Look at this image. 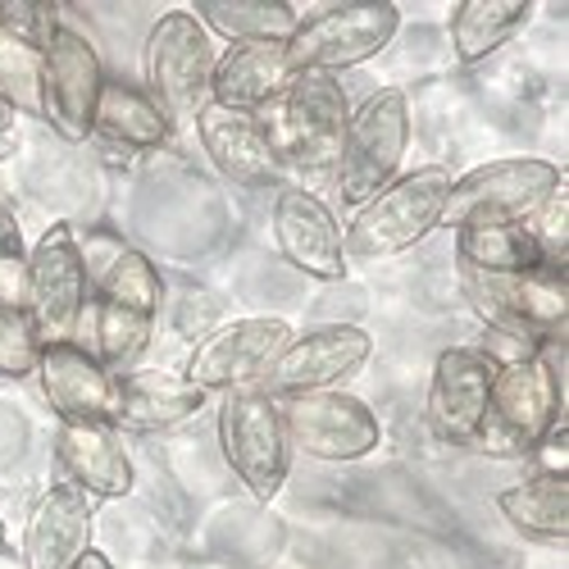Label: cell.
I'll use <instances>...</instances> for the list:
<instances>
[{
	"instance_id": "obj_7",
	"label": "cell",
	"mask_w": 569,
	"mask_h": 569,
	"mask_svg": "<svg viewBox=\"0 0 569 569\" xmlns=\"http://www.w3.org/2000/svg\"><path fill=\"white\" fill-rule=\"evenodd\" d=\"M401 10L388 0H347V6H328L297 23V32L282 41L292 73H342L365 60H373L397 37Z\"/></svg>"
},
{
	"instance_id": "obj_11",
	"label": "cell",
	"mask_w": 569,
	"mask_h": 569,
	"mask_svg": "<svg viewBox=\"0 0 569 569\" xmlns=\"http://www.w3.org/2000/svg\"><path fill=\"white\" fill-rule=\"evenodd\" d=\"M373 342L365 328L356 323H323L310 328V333L292 338L273 356V365L260 373V392L273 401H288V397H310V392H333L338 383L369 360Z\"/></svg>"
},
{
	"instance_id": "obj_24",
	"label": "cell",
	"mask_w": 569,
	"mask_h": 569,
	"mask_svg": "<svg viewBox=\"0 0 569 569\" xmlns=\"http://www.w3.org/2000/svg\"><path fill=\"white\" fill-rule=\"evenodd\" d=\"M529 19H533L529 0H460V6L451 10V19H447L451 51L465 64H479L492 51H501L510 37L525 32Z\"/></svg>"
},
{
	"instance_id": "obj_10",
	"label": "cell",
	"mask_w": 569,
	"mask_h": 569,
	"mask_svg": "<svg viewBox=\"0 0 569 569\" xmlns=\"http://www.w3.org/2000/svg\"><path fill=\"white\" fill-rule=\"evenodd\" d=\"M282 137L273 141L282 169H297L310 182L333 178L342 141H347V91L328 73H297L292 87L282 91Z\"/></svg>"
},
{
	"instance_id": "obj_37",
	"label": "cell",
	"mask_w": 569,
	"mask_h": 569,
	"mask_svg": "<svg viewBox=\"0 0 569 569\" xmlns=\"http://www.w3.org/2000/svg\"><path fill=\"white\" fill-rule=\"evenodd\" d=\"M0 132H14V110L0 106Z\"/></svg>"
},
{
	"instance_id": "obj_26",
	"label": "cell",
	"mask_w": 569,
	"mask_h": 569,
	"mask_svg": "<svg viewBox=\"0 0 569 569\" xmlns=\"http://www.w3.org/2000/svg\"><path fill=\"white\" fill-rule=\"evenodd\" d=\"M197 23L206 32L237 41H288L297 32V10L288 0H197Z\"/></svg>"
},
{
	"instance_id": "obj_35",
	"label": "cell",
	"mask_w": 569,
	"mask_h": 569,
	"mask_svg": "<svg viewBox=\"0 0 569 569\" xmlns=\"http://www.w3.org/2000/svg\"><path fill=\"white\" fill-rule=\"evenodd\" d=\"M69 569H114V565H110V560H106L97 547H87V551H82V556H78Z\"/></svg>"
},
{
	"instance_id": "obj_14",
	"label": "cell",
	"mask_w": 569,
	"mask_h": 569,
	"mask_svg": "<svg viewBox=\"0 0 569 569\" xmlns=\"http://www.w3.org/2000/svg\"><path fill=\"white\" fill-rule=\"evenodd\" d=\"M297 333L288 319H237L206 342H197L187 360V383L201 392H237L260 383V373L273 365V356L288 347Z\"/></svg>"
},
{
	"instance_id": "obj_17",
	"label": "cell",
	"mask_w": 569,
	"mask_h": 569,
	"mask_svg": "<svg viewBox=\"0 0 569 569\" xmlns=\"http://www.w3.org/2000/svg\"><path fill=\"white\" fill-rule=\"evenodd\" d=\"M41 397L51 401L60 423H110L119 415V378L78 342L46 347L37 360Z\"/></svg>"
},
{
	"instance_id": "obj_6",
	"label": "cell",
	"mask_w": 569,
	"mask_h": 569,
	"mask_svg": "<svg viewBox=\"0 0 569 569\" xmlns=\"http://www.w3.org/2000/svg\"><path fill=\"white\" fill-rule=\"evenodd\" d=\"M406 147H410L406 91H397V87L373 91L347 123V141H342V156H338V169H333L338 201L351 206V210L373 201L397 178V169L406 160Z\"/></svg>"
},
{
	"instance_id": "obj_12",
	"label": "cell",
	"mask_w": 569,
	"mask_h": 569,
	"mask_svg": "<svg viewBox=\"0 0 569 569\" xmlns=\"http://www.w3.org/2000/svg\"><path fill=\"white\" fill-rule=\"evenodd\" d=\"M278 415H282V429H288V447L323 465L365 460L378 447V438H383L373 410L360 397L338 392V388L278 401Z\"/></svg>"
},
{
	"instance_id": "obj_31",
	"label": "cell",
	"mask_w": 569,
	"mask_h": 569,
	"mask_svg": "<svg viewBox=\"0 0 569 569\" xmlns=\"http://www.w3.org/2000/svg\"><path fill=\"white\" fill-rule=\"evenodd\" d=\"M37 360H41V342L32 333L23 306H0V373L23 378L37 369Z\"/></svg>"
},
{
	"instance_id": "obj_20",
	"label": "cell",
	"mask_w": 569,
	"mask_h": 569,
	"mask_svg": "<svg viewBox=\"0 0 569 569\" xmlns=\"http://www.w3.org/2000/svg\"><path fill=\"white\" fill-rule=\"evenodd\" d=\"M292 64L282 41H237L214 60L210 78V106L256 114L260 106L282 101V91L292 87Z\"/></svg>"
},
{
	"instance_id": "obj_32",
	"label": "cell",
	"mask_w": 569,
	"mask_h": 569,
	"mask_svg": "<svg viewBox=\"0 0 569 569\" xmlns=\"http://www.w3.org/2000/svg\"><path fill=\"white\" fill-rule=\"evenodd\" d=\"M60 10L56 6H32V0H0V28H10L14 37H23L28 46H37V51H46V41H51L60 32Z\"/></svg>"
},
{
	"instance_id": "obj_1",
	"label": "cell",
	"mask_w": 569,
	"mask_h": 569,
	"mask_svg": "<svg viewBox=\"0 0 569 569\" xmlns=\"http://www.w3.org/2000/svg\"><path fill=\"white\" fill-rule=\"evenodd\" d=\"M447 192H451V173L442 164H423L415 173L392 178L383 192L351 214L342 232V251L360 260H388L419 247L433 228H442Z\"/></svg>"
},
{
	"instance_id": "obj_23",
	"label": "cell",
	"mask_w": 569,
	"mask_h": 569,
	"mask_svg": "<svg viewBox=\"0 0 569 569\" xmlns=\"http://www.w3.org/2000/svg\"><path fill=\"white\" fill-rule=\"evenodd\" d=\"M169 132L173 123L160 114V106L147 91L106 78L97 110H91V137H101L106 147H119V151H156L169 141Z\"/></svg>"
},
{
	"instance_id": "obj_33",
	"label": "cell",
	"mask_w": 569,
	"mask_h": 569,
	"mask_svg": "<svg viewBox=\"0 0 569 569\" xmlns=\"http://www.w3.org/2000/svg\"><path fill=\"white\" fill-rule=\"evenodd\" d=\"M565 447H569V429H565V419H556L551 429L538 438V447L529 451L538 473H565Z\"/></svg>"
},
{
	"instance_id": "obj_28",
	"label": "cell",
	"mask_w": 569,
	"mask_h": 569,
	"mask_svg": "<svg viewBox=\"0 0 569 569\" xmlns=\"http://www.w3.org/2000/svg\"><path fill=\"white\" fill-rule=\"evenodd\" d=\"M515 288V315L529 333L542 342L551 333H565V315H569V282L560 269H529V273H515L510 278Z\"/></svg>"
},
{
	"instance_id": "obj_15",
	"label": "cell",
	"mask_w": 569,
	"mask_h": 569,
	"mask_svg": "<svg viewBox=\"0 0 569 569\" xmlns=\"http://www.w3.org/2000/svg\"><path fill=\"white\" fill-rule=\"evenodd\" d=\"M497 365L483 351L451 347L438 356L433 378H429V429L451 442V447H473L488 415V392H492Z\"/></svg>"
},
{
	"instance_id": "obj_21",
	"label": "cell",
	"mask_w": 569,
	"mask_h": 569,
	"mask_svg": "<svg viewBox=\"0 0 569 569\" xmlns=\"http://www.w3.org/2000/svg\"><path fill=\"white\" fill-rule=\"evenodd\" d=\"M56 460L64 479L97 501H114L132 492V460L110 423H60L56 429Z\"/></svg>"
},
{
	"instance_id": "obj_18",
	"label": "cell",
	"mask_w": 569,
	"mask_h": 569,
	"mask_svg": "<svg viewBox=\"0 0 569 569\" xmlns=\"http://www.w3.org/2000/svg\"><path fill=\"white\" fill-rule=\"evenodd\" d=\"M197 137L210 156V164L237 182V187H278L282 178V160H278V147L269 128L256 119V114H242V110H223V106H206L197 114Z\"/></svg>"
},
{
	"instance_id": "obj_19",
	"label": "cell",
	"mask_w": 569,
	"mask_h": 569,
	"mask_svg": "<svg viewBox=\"0 0 569 569\" xmlns=\"http://www.w3.org/2000/svg\"><path fill=\"white\" fill-rule=\"evenodd\" d=\"M91 519H97V497H87L69 479L51 483L28 519L23 565L28 569H69L91 547Z\"/></svg>"
},
{
	"instance_id": "obj_34",
	"label": "cell",
	"mask_w": 569,
	"mask_h": 569,
	"mask_svg": "<svg viewBox=\"0 0 569 569\" xmlns=\"http://www.w3.org/2000/svg\"><path fill=\"white\" fill-rule=\"evenodd\" d=\"M19 260H23V232L14 214L0 210V264H19Z\"/></svg>"
},
{
	"instance_id": "obj_8",
	"label": "cell",
	"mask_w": 569,
	"mask_h": 569,
	"mask_svg": "<svg viewBox=\"0 0 569 569\" xmlns=\"http://www.w3.org/2000/svg\"><path fill=\"white\" fill-rule=\"evenodd\" d=\"M214 41L197 23L192 10H169L147 37V97L160 106L169 123H197L210 106V78H214Z\"/></svg>"
},
{
	"instance_id": "obj_2",
	"label": "cell",
	"mask_w": 569,
	"mask_h": 569,
	"mask_svg": "<svg viewBox=\"0 0 569 569\" xmlns=\"http://www.w3.org/2000/svg\"><path fill=\"white\" fill-rule=\"evenodd\" d=\"M160 301H164L160 269L141 251L123 247L119 260L97 282V351H91L114 378H123L137 365V356L151 347Z\"/></svg>"
},
{
	"instance_id": "obj_5",
	"label": "cell",
	"mask_w": 569,
	"mask_h": 569,
	"mask_svg": "<svg viewBox=\"0 0 569 569\" xmlns=\"http://www.w3.org/2000/svg\"><path fill=\"white\" fill-rule=\"evenodd\" d=\"M87 297H91V282L78 251V232L73 223H51L37 237V247L23 264V315L41 351L73 342Z\"/></svg>"
},
{
	"instance_id": "obj_30",
	"label": "cell",
	"mask_w": 569,
	"mask_h": 569,
	"mask_svg": "<svg viewBox=\"0 0 569 569\" xmlns=\"http://www.w3.org/2000/svg\"><path fill=\"white\" fill-rule=\"evenodd\" d=\"M529 232L538 242V256L547 269H560L565 273V260H569V178H560V187L542 201V210L529 219Z\"/></svg>"
},
{
	"instance_id": "obj_25",
	"label": "cell",
	"mask_w": 569,
	"mask_h": 569,
	"mask_svg": "<svg viewBox=\"0 0 569 569\" xmlns=\"http://www.w3.org/2000/svg\"><path fill=\"white\" fill-rule=\"evenodd\" d=\"M501 519L538 542H565L569 538V479L565 473H533V479L497 492Z\"/></svg>"
},
{
	"instance_id": "obj_22",
	"label": "cell",
	"mask_w": 569,
	"mask_h": 569,
	"mask_svg": "<svg viewBox=\"0 0 569 569\" xmlns=\"http://www.w3.org/2000/svg\"><path fill=\"white\" fill-rule=\"evenodd\" d=\"M206 406V392L173 373H123L119 378V415L114 429L123 433H160L178 429Z\"/></svg>"
},
{
	"instance_id": "obj_4",
	"label": "cell",
	"mask_w": 569,
	"mask_h": 569,
	"mask_svg": "<svg viewBox=\"0 0 569 569\" xmlns=\"http://www.w3.org/2000/svg\"><path fill=\"white\" fill-rule=\"evenodd\" d=\"M565 169L538 156L519 160H492L469 169L465 178H451V192L442 206V228H479V223H529L542 201L560 187Z\"/></svg>"
},
{
	"instance_id": "obj_38",
	"label": "cell",
	"mask_w": 569,
	"mask_h": 569,
	"mask_svg": "<svg viewBox=\"0 0 569 569\" xmlns=\"http://www.w3.org/2000/svg\"><path fill=\"white\" fill-rule=\"evenodd\" d=\"M0 547H6V519H0Z\"/></svg>"
},
{
	"instance_id": "obj_9",
	"label": "cell",
	"mask_w": 569,
	"mask_h": 569,
	"mask_svg": "<svg viewBox=\"0 0 569 569\" xmlns=\"http://www.w3.org/2000/svg\"><path fill=\"white\" fill-rule=\"evenodd\" d=\"M219 447H223L228 469L242 479V488L256 501H273L282 492V483H288V469H292L288 429H282L278 401L264 397L256 383L223 397V406H219Z\"/></svg>"
},
{
	"instance_id": "obj_16",
	"label": "cell",
	"mask_w": 569,
	"mask_h": 569,
	"mask_svg": "<svg viewBox=\"0 0 569 569\" xmlns=\"http://www.w3.org/2000/svg\"><path fill=\"white\" fill-rule=\"evenodd\" d=\"M273 242L292 269L319 282H342L347 278V251H342V228L328 214V206L310 187H282L273 201Z\"/></svg>"
},
{
	"instance_id": "obj_36",
	"label": "cell",
	"mask_w": 569,
	"mask_h": 569,
	"mask_svg": "<svg viewBox=\"0 0 569 569\" xmlns=\"http://www.w3.org/2000/svg\"><path fill=\"white\" fill-rule=\"evenodd\" d=\"M19 151V132H0V160Z\"/></svg>"
},
{
	"instance_id": "obj_27",
	"label": "cell",
	"mask_w": 569,
	"mask_h": 569,
	"mask_svg": "<svg viewBox=\"0 0 569 569\" xmlns=\"http://www.w3.org/2000/svg\"><path fill=\"white\" fill-rule=\"evenodd\" d=\"M538 242L529 223H479L456 232V269L479 273H529L538 269Z\"/></svg>"
},
{
	"instance_id": "obj_3",
	"label": "cell",
	"mask_w": 569,
	"mask_h": 569,
	"mask_svg": "<svg viewBox=\"0 0 569 569\" xmlns=\"http://www.w3.org/2000/svg\"><path fill=\"white\" fill-rule=\"evenodd\" d=\"M556 419H565V383L533 351L525 360L497 365L488 415H483V429L473 438V447H483L501 460L529 456Z\"/></svg>"
},
{
	"instance_id": "obj_13",
	"label": "cell",
	"mask_w": 569,
	"mask_h": 569,
	"mask_svg": "<svg viewBox=\"0 0 569 569\" xmlns=\"http://www.w3.org/2000/svg\"><path fill=\"white\" fill-rule=\"evenodd\" d=\"M101 87H106V69L97 46L87 41V32L60 23V32L41 51V119L64 141H87Z\"/></svg>"
},
{
	"instance_id": "obj_29",
	"label": "cell",
	"mask_w": 569,
	"mask_h": 569,
	"mask_svg": "<svg viewBox=\"0 0 569 569\" xmlns=\"http://www.w3.org/2000/svg\"><path fill=\"white\" fill-rule=\"evenodd\" d=\"M0 106L41 119V51L0 28Z\"/></svg>"
}]
</instances>
